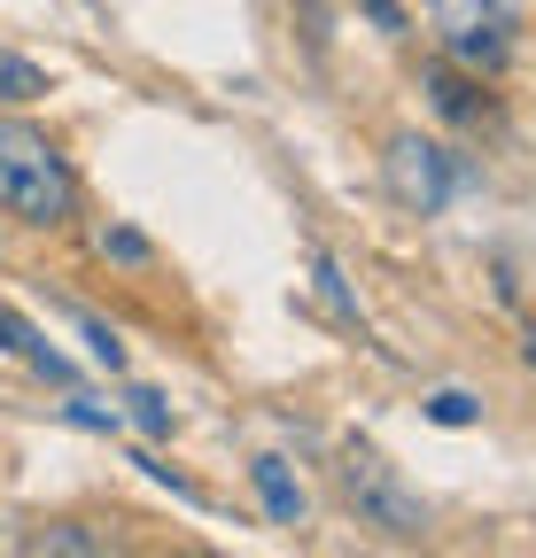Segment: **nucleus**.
<instances>
[{
  "mask_svg": "<svg viewBox=\"0 0 536 558\" xmlns=\"http://www.w3.org/2000/svg\"><path fill=\"white\" fill-rule=\"evenodd\" d=\"M0 209L32 233H62L79 218V171L24 109H0Z\"/></svg>",
  "mask_w": 536,
  "mask_h": 558,
  "instance_id": "1",
  "label": "nucleus"
},
{
  "mask_svg": "<svg viewBox=\"0 0 536 558\" xmlns=\"http://www.w3.org/2000/svg\"><path fill=\"white\" fill-rule=\"evenodd\" d=\"M343 505L358 512V527H373L389 543H420L428 535L420 488H405V473H396L389 458H373V450H350L343 458Z\"/></svg>",
  "mask_w": 536,
  "mask_h": 558,
  "instance_id": "2",
  "label": "nucleus"
},
{
  "mask_svg": "<svg viewBox=\"0 0 536 558\" xmlns=\"http://www.w3.org/2000/svg\"><path fill=\"white\" fill-rule=\"evenodd\" d=\"M428 32L443 39V54L458 70L490 78L513 54V0H428Z\"/></svg>",
  "mask_w": 536,
  "mask_h": 558,
  "instance_id": "3",
  "label": "nucleus"
},
{
  "mask_svg": "<svg viewBox=\"0 0 536 558\" xmlns=\"http://www.w3.org/2000/svg\"><path fill=\"white\" fill-rule=\"evenodd\" d=\"M381 171H389V194L405 209H420V218H436V209L451 202V156L436 148L428 132H389Z\"/></svg>",
  "mask_w": 536,
  "mask_h": 558,
  "instance_id": "4",
  "label": "nucleus"
},
{
  "mask_svg": "<svg viewBox=\"0 0 536 558\" xmlns=\"http://www.w3.org/2000/svg\"><path fill=\"white\" fill-rule=\"evenodd\" d=\"M249 481H257L264 520H273V527H296V520H303V481L288 473V458H257V465H249Z\"/></svg>",
  "mask_w": 536,
  "mask_h": 558,
  "instance_id": "5",
  "label": "nucleus"
},
{
  "mask_svg": "<svg viewBox=\"0 0 536 558\" xmlns=\"http://www.w3.org/2000/svg\"><path fill=\"white\" fill-rule=\"evenodd\" d=\"M0 349H9V357H24L32 373H47V380H71V365H62L55 357V349H47V333L16 311V303H0Z\"/></svg>",
  "mask_w": 536,
  "mask_h": 558,
  "instance_id": "6",
  "label": "nucleus"
},
{
  "mask_svg": "<svg viewBox=\"0 0 536 558\" xmlns=\"http://www.w3.org/2000/svg\"><path fill=\"white\" fill-rule=\"evenodd\" d=\"M55 94V78L32 62V54H16V47H0V109H32V101H47Z\"/></svg>",
  "mask_w": 536,
  "mask_h": 558,
  "instance_id": "7",
  "label": "nucleus"
},
{
  "mask_svg": "<svg viewBox=\"0 0 536 558\" xmlns=\"http://www.w3.org/2000/svg\"><path fill=\"white\" fill-rule=\"evenodd\" d=\"M428 94H436V109H443V117H458V124H475V117H483V101H475V94H483V78H458L451 62H436V70H428Z\"/></svg>",
  "mask_w": 536,
  "mask_h": 558,
  "instance_id": "8",
  "label": "nucleus"
},
{
  "mask_svg": "<svg viewBox=\"0 0 536 558\" xmlns=\"http://www.w3.org/2000/svg\"><path fill=\"white\" fill-rule=\"evenodd\" d=\"M32 550H39V558H62V550L102 558V550H117V535H94V527H79V520H55L47 535H32Z\"/></svg>",
  "mask_w": 536,
  "mask_h": 558,
  "instance_id": "9",
  "label": "nucleus"
},
{
  "mask_svg": "<svg viewBox=\"0 0 536 558\" xmlns=\"http://www.w3.org/2000/svg\"><path fill=\"white\" fill-rule=\"evenodd\" d=\"M475 396H466V388H443V396H428V418H436V427H475Z\"/></svg>",
  "mask_w": 536,
  "mask_h": 558,
  "instance_id": "10",
  "label": "nucleus"
},
{
  "mask_svg": "<svg viewBox=\"0 0 536 558\" xmlns=\"http://www.w3.org/2000/svg\"><path fill=\"white\" fill-rule=\"evenodd\" d=\"M94 248H102V256H117V264H148V241L132 233V226H102V233H94Z\"/></svg>",
  "mask_w": 536,
  "mask_h": 558,
  "instance_id": "11",
  "label": "nucleus"
},
{
  "mask_svg": "<svg viewBox=\"0 0 536 558\" xmlns=\"http://www.w3.org/2000/svg\"><path fill=\"white\" fill-rule=\"evenodd\" d=\"M124 403H132V418H141V427H148V435H171V403H164L156 388H132Z\"/></svg>",
  "mask_w": 536,
  "mask_h": 558,
  "instance_id": "12",
  "label": "nucleus"
},
{
  "mask_svg": "<svg viewBox=\"0 0 536 558\" xmlns=\"http://www.w3.org/2000/svg\"><path fill=\"white\" fill-rule=\"evenodd\" d=\"M86 349H94V357H102V365H109V373H117V365H124V349H117V333H109V326H102V318H86Z\"/></svg>",
  "mask_w": 536,
  "mask_h": 558,
  "instance_id": "13",
  "label": "nucleus"
},
{
  "mask_svg": "<svg viewBox=\"0 0 536 558\" xmlns=\"http://www.w3.org/2000/svg\"><path fill=\"white\" fill-rule=\"evenodd\" d=\"M366 16H373V24H389V32L405 24V16H396V0H366Z\"/></svg>",
  "mask_w": 536,
  "mask_h": 558,
  "instance_id": "14",
  "label": "nucleus"
},
{
  "mask_svg": "<svg viewBox=\"0 0 536 558\" xmlns=\"http://www.w3.org/2000/svg\"><path fill=\"white\" fill-rule=\"evenodd\" d=\"M528 365H536V333H528Z\"/></svg>",
  "mask_w": 536,
  "mask_h": 558,
  "instance_id": "15",
  "label": "nucleus"
},
{
  "mask_svg": "<svg viewBox=\"0 0 536 558\" xmlns=\"http://www.w3.org/2000/svg\"><path fill=\"white\" fill-rule=\"evenodd\" d=\"M0 550H9V527H0Z\"/></svg>",
  "mask_w": 536,
  "mask_h": 558,
  "instance_id": "16",
  "label": "nucleus"
}]
</instances>
